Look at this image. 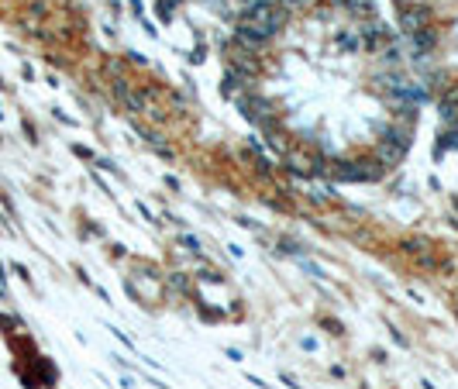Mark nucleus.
Here are the masks:
<instances>
[{
    "mask_svg": "<svg viewBox=\"0 0 458 389\" xmlns=\"http://www.w3.org/2000/svg\"><path fill=\"white\" fill-rule=\"evenodd\" d=\"M224 93L293 172L324 183L403 165L424 104L376 0H234Z\"/></svg>",
    "mask_w": 458,
    "mask_h": 389,
    "instance_id": "obj_1",
    "label": "nucleus"
},
{
    "mask_svg": "<svg viewBox=\"0 0 458 389\" xmlns=\"http://www.w3.org/2000/svg\"><path fill=\"white\" fill-rule=\"evenodd\" d=\"M393 24L407 48L424 100L441 131L458 141V0H390Z\"/></svg>",
    "mask_w": 458,
    "mask_h": 389,
    "instance_id": "obj_2",
    "label": "nucleus"
}]
</instances>
